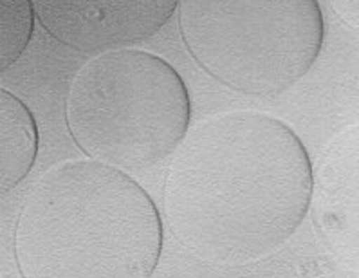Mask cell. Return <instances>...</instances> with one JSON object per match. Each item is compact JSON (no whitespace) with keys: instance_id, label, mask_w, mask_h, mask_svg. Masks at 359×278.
Here are the masks:
<instances>
[{"instance_id":"6da1fadb","label":"cell","mask_w":359,"mask_h":278,"mask_svg":"<svg viewBox=\"0 0 359 278\" xmlns=\"http://www.w3.org/2000/svg\"><path fill=\"white\" fill-rule=\"evenodd\" d=\"M313 195L311 157L291 126L267 112L231 110L190 126L170 156L163 217L184 251L235 267L287 244Z\"/></svg>"},{"instance_id":"7a4b0ae2","label":"cell","mask_w":359,"mask_h":278,"mask_svg":"<svg viewBox=\"0 0 359 278\" xmlns=\"http://www.w3.org/2000/svg\"><path fill=\"white\" fill-rule=\"evenodd\" d=\"M161 251L163 219L147 190L87 157L49 166L13 230L20 278H152Z\"/></svg>"},{"instance_id":"3957f363","label":"cell","mask_w":359,"mask_h":278,"mask_svg":"<svg viewBox=\"0 0 359 278\" xmlns=\"http://www.w3.org/2000/svg\"><path fill=\"white\" fill-rule=\"evenodd\" d=\"M64 119L87 159L130 172L172 156L190 131L191 100L168 60L123 49L94 56L74 72Z\"/></svg>"},{"instance_id":"277c9868","label":"cell","mask_w":359,"mask_h":278,"mask_svg":"<svg viewBox=\"0 0 359 278\" xmlns=\"http://www.w3.org/2000/svg\"><path fill=\"white\" fill-rule=\"evenodd\" d=\"M177 24L184 49L212 80L257 98L294 87L325 40L316 0H182Z\"/></svg>"},{"instance_id":"5b68a950","label":"cell","mask_w":359,"mask_h":278,"mask_svg":"<svg viewBox=\"0 0 359 278\" xmlns=\"http://www.w3.org/2000/svg\"><path fill=\"white\" fill-rule=\"evenodd\" d=\"M33 6L53 40L94 58L156 37L177 13L179 0H33Z\"/></svg>"},{"instance_id":"8992f818","label":"cell","mask_w":359,"mask_h":278,"mask_svg":"<svg viewBox=\"0 0 359 278\" xmlns=\"http://www.w3.org/2000/svg\"><path fill=\"white\" fill-rule=\"evenodd\" d=\"M39 125L29 107L8 88H0V192L17 188L39 156Z\"/></svg>"},{"instance_id":"52a82bcc","label":"cell","mask_w":359,"mask_h":278,"mask_svg":"<svg viewBox=\"0 0 359 278\" xmlns=\"http://www.w3.org/2000/svg\"><path fill=\"white\" fill-rule=\"evenodd\" d=\"M36 22L33 0H0V72L20 60Z\"/></svg>"}]
</instances>
